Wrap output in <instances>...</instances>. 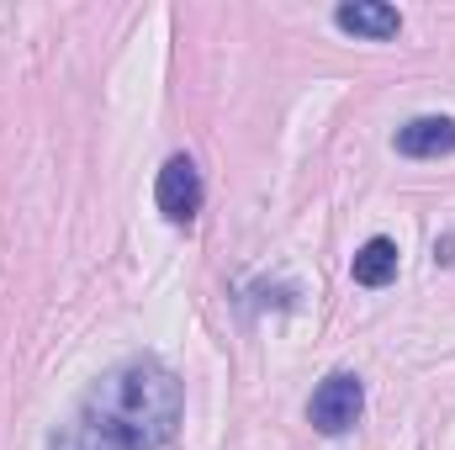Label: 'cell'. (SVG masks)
I'll return each mask as SVG.
<instances>
[{
	"mask_svg": "<svg viewBox=\"0 0 455 450\" xmlns=\"http://www.w3.org/2000/svg\"><path fill=\"white\" fill-rule=\"evenodd\" d=\"M154 202H159V213H164L170 223H191V218L202 213V170H196L186 154L164 159L159 186H154Z\"/></svg>",
	"mask_w": 455,
	"mask_h": 450,
	"instance_id": "3",
	"label": "cell"
},
{
	"mask_svg": "<svg viewBox=\"0 0 455 450\" xmlns=\"http://www.w3.org/2000/svg\"><path fill=\"white\" fill-rule=\"evenodd\" d=\"M180 408H186L180 376L154 355H132L85 392L80 424L107 450H159L175 440Z\"/></svg>",
	"mask_w": 455,
	"mask_h": 450,
	"instance_id": "1",
	"label": "cell"
},
{
	"mask_svg": "<svg viewBox=\"0 0 455 450\" xmlns=\"http://www.w3.org/2000/svg\"><path fill=\"white\" fill-rule=\"evenodd\" d=\"M334 21H339L344 32H355V37H371V43H387V37L403 32V16L387 0H349V5L334 11Z\"/></svg>",
	"mask_w": 455,
	"mask_h": 450,
	"instance_id": "5",
	"label": "cell"
},
{
	"mask_svg": "<svg viewBox=\"0 0 455 450\" xmlns=\"http://www.w3.org/2000/svg\"><path fill=\"white\" fill-rule=\"evenodd\" d=\"M397 154H408V159L455 154V122L451 117H413L408 127H397Z\"/></svg>",
	"mask_w": 455,
	"mask_h": 450,
	"instance_id": "4",
	"label": "cell"
},
{
	"mask_svg": "<svg viewBox=\"0 0 455 450\" xmlns=\"http://www.w3.org/2000/svg\"><path fill=\"white\" fill-rule=\"evenodd\" d=\"M59 450H107V446H101V440H91V435L80 430V435H69V440H59Z\"/></svg>",
	"mask_w": 455,
	"mask_h": 450,
	"instance_id": "7",
	"label": "cell"
},
{
	"mask_svg": "<svg viewBox=\"0 0 455 450\" xmlns=\"http://www.w3.org/2000/svg\"><path fill=\"white\" fill-rule=\"evenodd\" d=\"M360 408H365V387H360V376L334 371L329 382H318V392H313V403H307V419H313L318 435H344V430H355Z\"/></svg>",
	"mask_w": 455,
	"mask_h": 450,
	"instance_id": "2",
	"label": "cell"
},
{
	"mask_svg": "<svg viewBox=\"0 0 455 450\" xmlns=\"http://www.w3.org/2000/svg\"><path fill=\"white\" fill-rule=\"evenodd\" d=\"M349 276H355V286H387V281L397 276V244H392V238L360 244L355 260H349Z\"/></svg>",
	"mask_w": 455,
	"mask_h": 450,
	"instance_id": "6",
	"label": "cell"
}]
</instances>
